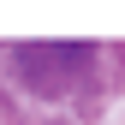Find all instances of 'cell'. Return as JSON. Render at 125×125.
Masks as SVG:
<instances>
[{
	"mask_svg": "<svg viewBox=\"0 0 125 125\" xmlns=\"http://www.w3.org/2000/svg\"><path fill=\"white\" fill-rule=\"evenodd\" d=\"M12 60H18V72L36 89H60V83H72V77L95 60V48H89V42H24Z\"/></svg>",
	"mask_w": 125,
	"mask_h": 125,
	"instance_id": "cell-1",
	"label": "cell"
}]
</instances>
